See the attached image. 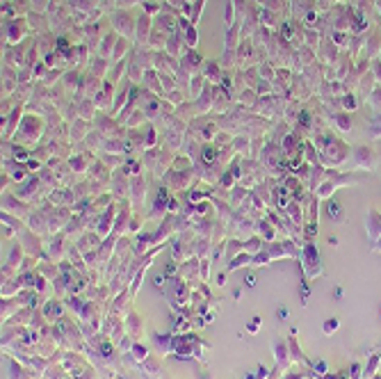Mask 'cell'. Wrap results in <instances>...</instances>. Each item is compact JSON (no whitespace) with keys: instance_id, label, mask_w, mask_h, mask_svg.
Segmentation results:
<instances>
[{"instance_id":"obj_1","label":"cell","mask_w":381,"mask_h":379,"mask_svg":"<svg viewBox=\"0 0 381 379\" xmlns=\"http://www.w3.org/2000/svg\"><path fill=\"white\" fill-rule=\"evenodd\" d=\"M336 327H338L336 320H333V322H326V331H331V329H336Z\"/></svg>"}]
</instances>
